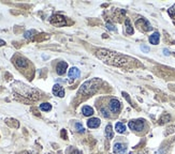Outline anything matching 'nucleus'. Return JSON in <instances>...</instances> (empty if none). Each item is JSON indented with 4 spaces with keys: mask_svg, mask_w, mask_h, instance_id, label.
I'll list each match as a JSON object with an SVG mask.
<instances>
[{
    "mask_svg": "<svg viewBox=\"0 0 175 154\" xmlns=\"http://www.w3.org/2000/svg\"><path fill=\"white\" fill-rule=\"evenodd\" d=\"M121 102H119L117 98H112L111 101H110V109H111L112 112H114V114H116V112H118L119 110H121Z\"/></svg>",
    "mask_w": 175,
    "mask_h": 154,
    "instance_id": "7",
    "label": "nucleus"
},
{
    "mask_svg": "<svg viewBox=\"0 0 175 154\" xmlns=\"http://www.w3.org/2000/svg\"><path fill=\"white\" fill-rule=\"evenodd\" d=\"M5 44V42L3 40H1V39H0V46H3V45Z\"/></svg>",
    "mask_w": 175,
    "mask_h": 154,
    "instance_id": "29",
    "label": "nucleus"
},
{
    "mask_svg": "<svg viewBox=\"0 0 175 154\" xmlns=\"http://www.w3.org/2000/svg\"><path fill=\"white\" fill-rule=\"evenodd\" d=\"M102 84V80L99 78H94V79L87 80L81 86L78 90V94H83V95H91L95 94L98 91L100 85Z\"/></svg>",
    "mask_w": 175,
    "mask_h": 154,
    "instance_id": "3",
    "label": "nucleus"
},
{
    "mask_svg": "<svg viewBox=\"0 0 175 154\" xmlns=\"http://www.w3.org/2000/svg\"><path fill=\"white\" fill-rule=\"evenodd\" d=\"M159 40H160V34H159V32H154L153 34L149 37V43L153 45H157L159 43Z\"/></svg>",
    "mask_w": 175,
    "mask_h": 154,
    "instance_id": "14",
    "label": "nucleus"
},
{
    "mask_svg": "<svg viewBox=\"0 0 175 154\" xmlns=\"http://www.w3.org/2000/svg\"><path fill=\"white\" fill-rule=\"evenodd\" d=\"M96 56L102 60L104 63L107 64H111V66H124L128 63L129 58L124 55L117 54L115 51L107 50V49H99V50L96 51Z\"/></svg>",
    "mask_w": 175,
    "mask_h": 154,
    "instance_id": "1",
    "label": "nucleus"
},
{
    "mask_svg": "<svg viewBox=\"0 0 175 154\" xmlns=\"http://www.w3.org/2000/svg\"><path fill=\"white\" fill-rule=\"evenodd\" d=\"M50 21H51L52 25L56 26V27H64V26H66V24H67L66 18H64V16H61V15H59V14L53 15V16L51 17Z\"/></svg>",
    "mask_w": 175,
    "mask_h": 154,
    "instance_id": "4",
    "label": "nucleus"
},
{
    "mask_svg": "<svg viewBox=\"0 0 175 154\" xmlns=\"http://www.w3.org/2000/svg\"><path fill=\"white\" fill-rule=\"evenodd\" d=\"M101 111H102V114H103L104 117H109V114H107V110L104 109V108H101Z\"/></svg>",
    "mask_w": 175,
    "mask_h": 154,
    "instance_id": "27",
    "label": "nucleus"
},
{
    "mask_svg": "<svg viewBox=\"0 0 175 154\" xmlns=\"http://www.w3.org/2000/svg\"><path fill=\"white\" fill-rule=\"evenodd\" d=\"M12 88L15 93L24 96L26 98H29L31 101H37L41 98V93L39 90L31 88V87L27 86L26 84H23L21 82H14L12 84Z\"/></svg>",
    "mask_w": 175,
    "mask_h": 154,
    "instance_id": "2",
    "label": "nucleus"
},
{
    "mask_svg": "<svg viewBox=\"0 0 175 154\" xmlns=\"http://www.w3.org/2000/svg\"><path fill=\"white\" fill-rule=\"evenodd\" d=\"M114 153L116 154H125L127 151V146L123 143H116L114 145Z\"/></svg>",
    "mask_w": 175,
    "mask_h": 154,
    "instance_id": "10",
    "label": "nucleus"
},
{
    "mask_svg": "<svg viewBox=\"0 0 175 154\" xmlns=\"http://www.w3.org/2000/svg\"><path fill=\"white\" fill-rule=\"evenodd\" d=\"M87 125L90 128H97L100 125V120L98 118H91L87 121Z\"/></svg>",
    "mask_w": 175,
    "mask_h": 154,
    "instance_id": "13",
    "label": "nucleus"
},
{
    "mask_svg": "<svg viewBox=\"0 0 175 154\" xmlns=\"http://www.w3.org/2000/svg\"><path fill=\"white\" fill-rule=\"evenodd\" d=\"M74 126H75V130L78 132V133H84V126H83V124L82 123H80V122H76L75 124H74Z\"/></svg>",
    "mask_w": 175,
    "mask_h": 154,
    "instance_id": "22",
    "label": "nucleus"
},
{
    "mask_svg": "<svg viewBox=\"0 0 175 154\" xmlns=\"http://www.w3.org/2000/svg\"><path fill=\"white\" fill-rule=\"evenodd\" d=\"M128 126L132 130V131L141 132L144 128V121L143 120H132L128 123Z\"/></svg>",
    "mask_w": 175,
    "mask_h": 154,
    "instance_id": "6",
    "label": "nucleus"
},
{
    "mask_svg": "<svg viewBox=\"0 0 175 154\" xmlns=\"http://www.w3.org/2000/svg\"><path fill=\"white\" fill-rule=\"evenodd\" d=\"M53 93H54V95L58 96V98H64V87H62L61 85H59V84L54 85V87H53Z\"/></svg>",
    "mask_w": 175,
    "mask_h": 154,
    "instance_id": "9",
    "label": "nucleus"
},
{
    "mask_svg": "<svg viewBox=\"0 0 175 154\" xmlns=\"http://www.w3.org/2000/svg\"><path fill=\"white\" fill-rule=\"evenodd\" d=\"M67 68H68V64H67V62H64V61H60L58 64H57L56 66V72L58 75H64V73H66V70Z\"/></svg>",
    "mask_w": 175,
    "mask_h": 154,
    "instance_id": "11",
    "label": "nucleus"
},
{
    "mask_svg": "<svg viewBox=\"0 0 175 154\" xmlns=\"http://www.w3.org/2000/svg\"><path fill=\"white\" fill-rule=\"evenodd\" d=\"M19 154H32V153L29 152V151H24V152H21V153H19Z\"/></svg>",
    "mask_w": 175,
    "mask_h": 154,
    "instance_id": "30",
    "label": "nucleus"
},
{
    "mask_svg": "<svg viewBox=\"0 0 175 154\" xmlns=\"http://www.w3.org/2000/svg\"><path fill=\"white\" fill-rule=\"evenodd\" d=\"M70 154H82V152L78 151V149H74V148H71V149H70Z\"/></svg>",
    "mask_w": 175,
    "mask_h": 154,
    "instance_id": "25",
    "label": "nucleus"
},
{
    "mask_svg": "<svg viewBox=\"0 0 175 154\" xmlns=\"http://www.w3.org/2000/svg\"><path fill=\"white\" fill-rule=\"evenodd\" d=\"M135 25H137V27H139L140 30L142 31H149L153 28L150 26V24H149V21H147V19L143 18V17H140V18L135 21Z\"/></svg>",
    "mask_w": 175,
    "mask_h": 154,
    "instance_id": "5",
    "label": "nucleus"
},
{
    "mask_svg": "<svg viewBox=\"0 0 175 154\" xmlns=\"http://www.w3.org/2000/svg\"><path fill=\"white\" fill-rule=\"evenodd\" d=\"M35 34H37V31L35 30H29V31H26L24 34L25 39H32L35 37Z\"/></svg>",
    "mask_w": 175,
    "mask_h": 154,
    "instance_id": "20",
    "label": "nucleus"
},
{
    "mask_svg": "<svg viewBox=\"0 0 175 154\" xmlns=\"http://www.w3.org/2000/svg\"><path fill=\"white\" fill-rule=\"evenodd\" d=\"M130 154H137V153H130Z\"/></svg>",
    "mask_w": 175,
    "mask_h": 154,
    "instance_id": "31",
    "label": "nucleus"
},
{
    "mask_svg": "<svg viewBox=\"0 0 175 154\" xmlns=\"http://www.w3.org/2000/svg\"><path fill=\"white\" fill-rule=\"evenodd\" d=\"M82 112H83L84 116L89 117V116H92V114H94V109H92L90 106H84V107L82 108Z\"/></svg>",
    "mask_w": 175,
    "mask_h": 154,
    "instance_id": "16",
    "label": "nucleus"
},
{
    "mask_svg": "<svg viewBox=\"0 0 175 154\" xmlns=\"http://www.w3.org/2000/svg\"><path fill=\"white\" fill-rule=\"evenodd\" d=\"M170 120H171V116H170V114H163L162 117H161V119H160V124L167 123V122H169Z\"/></svg>",
    "mask_w": 175,
    "mask_h": 154,
    "instance_id": "21",
    "label": "nucleus"
},
{
    "mask_svg": "<svg viewBox=\"0 0 175 154\" xmlns=\"http://www.w3.org/2000/svg\"><path fill=\"white\" fill-rule=\"evenodd\" d=\"M125 32L127 33V34L131 35L133 34V32H134V30H133L132 26H131V23L129 19H126V23H125Z\"/></svg>",
    "mask_w": 175,
    "mask_h": 154,
    "instance_id": "15",
    "label": "nucleus"
},
{
    "mask_svg": "<svg viewBox=\"0 0 175 154\" xmlns=\"http://www.w3.org/2000/svg\"><path fill=\"white\" fill-rule=\"evenodd\" d=\"M113 130H112V125L111 124H109V125H107V127H105V136H107V138H109V139H111V138H113Z\"/></svg>",
    "mask_w": 175,
    "mask_h": 154,
    "instance_id": "18",
    "label": "nucleus"
},
{
    "mask_svg": "<svg viewBox=\"0 0 175 154\" xmlns=\"http://www.w3.org/2000/svg\"><path fill=\"white\" fill-rule=\"evenodd\" d=\"M141 49H142L144 53H148V51H149V47L145 46V45H142V46H141Z\"/></svg>",
    "mask_w": 175,
    "mask_h": 154,
    "instance_id": "26",
    "label": "nucleus"
},
{
    "mask_svg": "<svg viewBox=\"0 0 175 154\" xmlns=\"http://www.w3.org/2000/svg\"><path fill=\"white\" fill-rule=\"evenodd\" d=\"M40 109L42 110V111H50V110L52 109V105L48 104V103H43V104L40 105Z\"/></svg>",
    "mask_w": 175,
    "mask_h": 154,
    "instance_id": "19",
    "label": "nucleus"
},
{
    "mask_svg": "<svg viewBox=\"0 0 175 154\" xmlns=\"http://www.w3.org/2000/svg\"><path fill=\"white\" fill-rule=\"evenodd\" d=\"M107 28L109 29V30H112V31H116L115 26H114V25H112V24H110V23H107Z\"/></svg>",
    "mask_w": 175,
    "mask_h": 154,
    "instance_id": "24",
    "label": "nucleus"
},
{
    "mask_svg": "<svg viewBox=\"0 0 175 154\" xmlns=\"http://www.w3.org/2000/svg\"><path fill=\"white\" fill-rule=\"evenodd\" d=\"M115 130L117 133H121V134L125 133V131H126L125 124L121 123V122H117V123L115 124Z\"/></svg>",
    "mask_w": 175,
    "mask_h": 154,
    "instance_id": "17",
    "label": "nucleus"
},
{
    "mask_svg": "<svg viewBox=\"0 0 175 154\" xmlns=\"http://www.w3.org/2000/svg\"><path fill=\"white\" fill-rule=\"evenodd\" d=\"M14 63L18 69H25L28 66V60L24 57H16L14 59Z\"/></svg>",
    "mask_w": 175,
    "mask_h": 154,
    "instance_id": "8",
    "label": "nucleus"
},
{
    "mask_svg": "<svg viewBox=\"0 0 175 154\" xmlns=\"http://www.w3.org/2000/svg\"><path fill=\"white\" fill-rule=\"evenodd\" d=\"M163 54L166 55V56H170V51H169L167 48H164V49H163Z\"/></svg>",
    "mask_w": 175,
    "mask_h": 154,
    "instance_id": "28",
    "label": "nucleus"
},
{
    "mask_svg": "<svg viewBox=\"0 0 175 154\" xmlns=\"http://www.w3.org/2000/svg\"><path fill=\"white\" fill-rule=\"evenodd\" d=\"M81 75V71L78 70V68H71L70 70H69V73H68V76L69 78H71V79H76V78H78Z\"/></svg>",
    "mask_w": 175,
    "mask_h": 154,
    "instance_id": "12",
    "label": "nucleus"
},
{
    "mask_svg": "<svg viewBox=\"0 0 175 154\" xmlns=\"http://www.w3.org/2000/svg\"><path fill=\"white\" fill-rule=\"evenodd\" d=\"M168 13L171 17H174L175 16V5H173L170 9L168 10Z\"/></svg>",
    "mask_w": 175,
    "mask_h": 154,
    "instance_id": "23",
    "label": "nucleus"
}]
</instances>
